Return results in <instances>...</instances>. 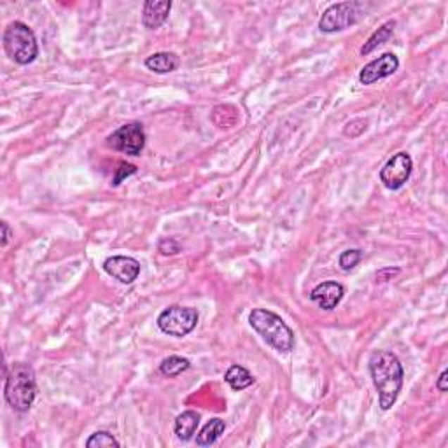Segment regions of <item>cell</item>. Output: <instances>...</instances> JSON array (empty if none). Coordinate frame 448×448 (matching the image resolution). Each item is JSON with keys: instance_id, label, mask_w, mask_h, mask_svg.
<instances>
[{"instance_id": "obj_1", "label": "cell", "mask_w": 448, "mask_h": 448, "mask_svg": "<svg viewBox=\"0 0 448 448\" xmlns=\"http://www.w3.org/2000/svg\"><path fill=\"white\" fill-rule=\"evenodd\" d=\"M371 380L378 392V404L384 411L391 410L403 389L404 370L396 354L389 350H377L368 361Z\"/></svg>"}, {"instance_id": "obj_2", "label": "cell", "mask_w": 448, "mask_h": 448, "mask_svg": "<svg viewBox=\"0 0 448 448\" xmlns=\"http://www.w3.org/2000/svg\"><path fill=\"white\" fill-rule=\"evenodd\" d=\"M35 396H37V382L34 368L27 363L13 364L4 385V397L9 406L14 411L25 413L32 408Z\"/></svg>"}, {"instance_id": "obj_3", "label": "cell", "mask_w": 448, "mask_h": 448, "mask_svg": "<svg viewBox=\"0 0 448 448\" xmlns=\"http://www.w3.org/2000/svg\"><path fill=\"white\" fill-rule=\"evenodd\" d=\"M249 324L279 354H289L294 349V333L284 319L272 310L254 309L249 316Z\"/></svg>"}, {"instance_id": "obj_4", "label": "cell", "mask_w": 448, "mask_h": 448, "mask_svg": "<svg viewBox=\"0 0 448 448\" xmlns=\"http://www.w3.org/2000/svg\"><path fill=\"white\" fill-rule=\"evenodd\" d=\"M2 42L6 55L18 65H28L39 56V44L34 30L23 21H13L7 25Z\"/></svg>"}, {"instance_id": "obj_5", "label": "cell", "mask_w": 448, "mask_h": 448, "mask_svg": "<svg viewBox=\"0 0 448 448\" xmlns=\"http://www.w3.org/2000/svg\"><path fill=\"white\" fill-rule=\"evenodd\" d=\"M366 16L363 2H338L328 7L319 20V30L324 34L347 30Z\"/></svg>"}, {"instance_id": "obj_6", "label": "cell", "mask_w": 448, "mask_h": 448, "mask_svg": "<svg viewBox=\"0 0 448 448\" xmlns=\"http://www.w3.org/2000/svg\"><path fill=\"white\" fill-rule=\"evenodd\" d=\"M106 146L118 153L128 154V156H140L146 147V132L142 123L132 121L119 126L106 139Z\"/></svg>"}, {"instance_id": "obj_7", "label": "cell", "mask_w": 448, "mask_h": 448, "mask_svg": "<svg viewBox=\"0 0 448 448\" xmlns=\"http://www.w3.org/2000/svg\"><path fill=\"white\" fill-rule=\"evenodd\" d=\"M198 312L191 306L173 305L165 309L158 317V328L165 335L175 336V338H184L197 328Z\"/></svg>"}, {"instance_id": "obj_8", "label": "cell", "mask_w": 448, "mask_h": 448, "mask_svg": "<svg viewBox=\"0 0 448 448\" xmlns=\"http://www.w3.org/2000/svg\"><path fill=\"white\" fill-rule=\"evenodd\" d=\"M411 170H413L411 156L404 153V151H401V153L394 154L391 160L384 165V168L380 170V180L387 189L397 191L408 182Z\"/></svg>"}, {"instance_id": "obj_9", "label": "cell", "mask_w": 448, "mask_h": 448, "mask_svg": "<svg viewBox=\"0 0 448 448\" xmlns=\"http://www.w3.org/2000/svg\"><path fill=\"white\" fill-rule=\"evenodd\" d=\"M399 68V58L394 53H385V55L375 58L368 65H364L363 70L359 72V82L364 86H370L380 79L389 77Z\"/></svg>"}, {"instance_id": "obj_10", "label": "cell", "mask_w": 448, "mask_h": 448, "mask_svg": "<svg viewBox=\"0 0 448 448\" xmlns=\"http://www.w3.org/2000/svg\"><path fill=\"white\" fill-rule=\"evenodd\" d=\"M104 270L112 279L130 285L139 279L140 263L135 258H130V256H111L104 261Z\"/></svg>"}, {"instance_id": "obj_11", "label": "cell", "mask_w": 448, "mask_h": 448, "mask_svg": "<svg viewBox=\"0 0 448 448\" xmlns=\"http://www.w3.org/2000/svg\"><path fill=\"white\" fill-rule=\"evenodd\" d=\"M345 294V289L338 282H323V284H317L316 287L310 291V299L313 303L321 306L323 310H333L340 305V301L343 299Z\"/></svg>"}, {"instance_id": "obj_12", "label": "cell", "mask_w": 448, "mask_h": 448, "mask_svg": "<svg viewBox=\"0 0 448 448\" xmlns=\"http://www.w3.org/2000/svg\"><path fill=\"white\" fill-rule=\"evenodd\" d=\"M172 2L170 0H147L144 4L142 23L149 30H156L168 20Z\"/></svg>"}, {"instance_id": "obj_13", "label": "cell", "mask_w": 448, "mask_h": 448, "mask_svg": "<svg viewBox=\"0 0 448 448\" xmlns=\"http://www.w3.org/2000/svg\"><path fill=\"white\" fill-rule=\"evenodd\" d=\"M198 425H200V413H197L194 410H186L175 418L173 433L180 442H189L197 435Z\"/></svg>"}, {"instance_id": "obj_14", "label": "cell", "mask_w": 448, "mask_h": 448, "mask_svg": "<svg viewBox=\"0 0 448 448\" xmlns=\"http://www.w3.org/2000/svg\"><path fill=\"white\" fill-rule=\"evenodd\" d=\"M180 65L179 56L172 51L154 53V55L146 58V67L156 74H168V72L177 70Z\"/></svg>"}, {"instance_id": "obj_15", "label": "cell", "mask_w": 448, "mask_h": 448, "mask_svg": "<svg viewBox=\"0 0 448 448\" xmlns=\"http://www.w3.org/2000/svg\"><path fill=\"white\" fill-rule=\"evenodd\" d=\"M394 30H396V21L394 20H389L387 23L382 25V27L378 28V30H375L373 35L364 42V46L361 48V55L363 56L370 55V53H373L378 46L385 44V42H387L394 35Z\"/></svg>"}, {"instance_id": "obj_16", "label": "cell", "mask_w": 448, "mask_h": 448, "mask_svg": "<svg viewBox=\"0 0 448 448\" xmlns=\"http://www.w3.org/2000/svg\"><path fill=\"white\" fill-rule=\"evenodd\" d=\"M224 429H226V424H224L223 418H212L211 422L201 428V431L197 435V445L200 447H211L221 438V435H224Z\"/></svg>"}, {"instance_id": "obj_17", "label": "cell", "mask_w": 448, "mask_h": 448, "mask_svg": "<svg viewBox=\"0 0 448 448\" xmlns=\"http://www.w3.org/2000/svg\"><path fill=\"white\" fill-rule=\"evenodd\" d=\"M224 380H226V384L230 385L233 391H244V389L251 387L256 382L254 377H252L244 366H238V364H233V366L224 373Z\"/></svg>"}, {"instance_id": "obj_18", "label": "cell", "mask_w": 448, "mask_h": 448, "mask_svg": "<svg viewBox=\"0 0 448 448\" xmlns=\"http://www.w3.org/2000/svg\"><path fill=\"white\" fill-rule=\"evenodd\" d=\"M191 368L189 359L186 357H180V356H170L167 359L161 361L160 364V371L161 375L168 378H175L179 375H182L184 371H187Z\"/></svg>"}, {"instance_id": "obj_19", "label": "cell", "mask_w": 448, "mask_h": 448, "mask_svg": "<svg viewBox=\"0 0 448 448\" xmlns=\"http://www.w3.org/2000/svg\"><path fill=\"white\" fill-rule=\"evenodd\" d=\"M88 448H104V447H119V442L111 435L109 431H97L86 442Z\"/></svg>"}, {"instance_id": "obj_20", "label": "cell", "mask_w": 448, "mask_h": 448, "mask_svg": "<svg viewBox=\"0 0 448 448\" xmlns=\"http://www.w3.org/2000/svg\"><path fill=\"white\" fill-rule=\"evenodd\" d=\"M361 259H363V252H361L359 249H347V251H343L342 254H340V268H342L343 272H350V270H354L359 265Z\"/></svg>"}, {"instance_id": "obj_21", "label": "cell", "mask_w": 448, "mask_h": 448, "mask_svg": "<svg viewBox=\"0 0 448 448\" xmlns=\"http://www.w3.org/2000/svg\"><path fill=\"white\" fill-rule=\"evenodd\" d=\"M368 130V121L366 119H352V121H349L345 125V128H343V135L345 137H350V139H356V137H359L361 133H364Z\"/></svg>"}, {"instance_id": "obj_22", "label": "cell", "mask_w": 448, "mask_h": 448, "mask_svg": "<svg viewBox=\"0 0 448 448\" xmlns=\"http://www.w3.org/2000/svg\"><path fill=\"white\" fill-rule=\"evenodd\" d=\"M137 173V167L132 163H126V161H121V163L118 165V168H116V175L114 179H112V186L118 187L119 184L123 182L125 179H128L130 175H135Z\"/></svg>"}, {"instance_id": "obj_23", "label": "cell", "mask_w": 448, "mask_h": 448, "mask_svg": "<svg viewBox=\"0 0 448 448\" xmlns=\"http://www.w3.org/2000/svg\"><path fill=\"white\" fill-rule=\"evenodd\" d=\"M158 251L163 256H175L182 251V245L173 238H161L160 244H158Z\"/></svg>"}, {"instance_id": "obj_24", "label": "cell", "mask_w": 448, "mask_h": 448, "mask_svg": "<svg viewBox=\"0 0 448 448\" xmlns=\"http://www.w3.org/2000/svg\"><path fill=\"white\" fill-rule=\"evenodd\" d=\"M0 228H2V247H6V245L9 244L11 237H13V231H11L9 224H7L6 221L0 223Z\"/></svg>"}, {"instance_id": "obj_25", "label": "cell", "mask_w": 448, "mask_h": 448, "mask_svg": "<svg viewBox=\"0 0 448 448\" xmlns=\"http://www.w3.org/2000/svg\"><path fill=\"white\" fill-rule=\"evenodd\" d=\"M447 380H448V371H447V370H443V371H442V375H440L438 382H436V389H438L440 392H447V391H448Z\"/></svg>"}, {"instance_id": "obj_26", "label": "cell", "mask_w": 448, "mask_h": 448, "mask_svg": "<svg viewBox=\"0 0 448 448\" xmlns=\"http://www.w3.org/2000/svg\"><path fill=\"white\" fill-rule=\"evenodd\" d=\"M397 273H399V270L397 268H389V270H384V272H378V275H377V279L380 280V282H385V280H391L389 279V275H397Z\"/></svg>"}]
</instances>
